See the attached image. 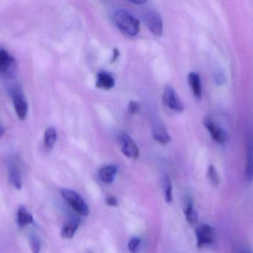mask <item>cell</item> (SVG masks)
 Segmentation results:
<instances>
[{"instance_id":"1","label":"cell","mask_w":253,"mask_h":253,"mask_svg":"<svg viewBox=\"0 0 253 253\" xmlns=\"http://www.w3.org/2000/svg\"><path fill=\"white\" fill-rule=\"evenodd\" d=\"M116 26L129 37H135L140 31V22L133 15L124 9L117 10L113 16Z\"/></svg>"},{"instance_id":"2","label":"cell","mask_w":253,"mask_h":253,"mask_svg":"<svg viewBox=\"0 0 253 253\" xmlns=\"http://www.w3.org/2000/svg\"><path fill=\"white\" fill-rule=\"evenodd\" d=\"M8 92L16 115L21 120H25L28 115V104L22 87L19 84L13 83L9 86Z\"/></svg>"},{"instance_id":"3","label":"cell","mask_w":253,"mask_h":253,"mask_svg":"<svg viewBox=\"0 0 253 253\" xmlns=\"http://www.w3.org/2000/svg\"><path fill=\"white\" fill-rule=\"evenodd\" d=\"M61 195L65 202L82 216L86 217L90 213V209L84 199L77 192L69 189H62Z\"/></svg>"},{"instance_id":"4","label":"cell","mask_w":253,"mask_h":253,"mask_svg":"<svg viewBox=\"0 0 253 253\" xmlns=\"http://www.w3.org/2000/svg\"><path fill=\"white\" fill-rule=\"evenodd\" d=\"M245 178L248 182L253 181V124L249 125L245 137Z\"/></svg>"},{"instance_id":"5","label":"cell","mask_w":253,"mask_h":253,"mask_svg":"<svg viewBox=\"0 0 253 253\" xmlns=\"http://www.w3.org/2000/svg\"><path fill=\"white\" fill-rule=\"evenodd\" d=\"M16 71L15 58L5 49L0 48V78L10 80L14 77Z\"/></svg>"},{"instance_id":"6","label":"cell","mask_w":253,"mask_h":253,"mask_svg":"<svg viewBox=\"0 0 253 253\" xmlns=\"http://www.w3.org/2000/svg\"><path fill=\"white\" fill-rule=\"evenodd\" d=\"M197 246L199 248L212 246L216 241L215 229L208 224H201L196 230Z\"/></svg>"},{"instance_id":"7","label":"cell","mask_w":253,"mask_h":253,"mask_svg":"<svg viewBox=\"0 0 253 253\" xmlns=\"http://www.w3.org/2000/svg\"><path fill=\"white\" fill-rule=\"evenodd\" d=\"M204 125L208 129L211 138L217 144L223 145L227 142L228 135H227V132L224 130L222 126H220L217 122H215L212 117H210V116L205 117L204 119Z\"/></svg>"},{"instance_id":"8","label":"cell","mask_w":253,"mask_h":253,"mask_svg":"<svg viewBox=\"0 0 253 253\" xmlns=\"http://www.w3.org/2000/svg\"><path fill=\"white\" fill-rule=\"evenodd\" d=\"M7 171L10 184L15 188L20 190L22 187V172L19 160L16 156H10L7 160Z\"/></svg>"},{"instance_id":"9","label":"cell","mask_w":253,"mask_h":253,"mask_svg":"<svg viewBox=\"0 0 253 253\" xmlns=\"http://www.w3.org/2000/svg\"><path fill=\"white\" fill-rule=\"evenodd\" d=\"M164 103L171 110L181 112L184 110V104L178 93L170 86H167L163 92Z\"/></svg>"},{"instance_id":"10","label":"cell","mask_w":253,"mask_h":253,"mask_svg":"<svg viewBox=\"0 0 253 253\" xmlns=\"http://www.w3.org/2000/svg\"><path fill=\"white\" fill-rule=\"evenodd\" d=\"M119 144L122 152L129 158L137 159L139 156V150L133 140L126 133H120L118 136Z\"/></svg>"},{"instance_id":"11","label":"cell","mask_w":253,"mask_h":253,"mask_svg":"<svg viewBox=\"0 0 253 253\" xmlns=\"http://www.w3.org/2000/svg\"><path fill=\"white\" fill-rule=\"evenodd\" d=\"M146 25L152 34L156 37H161L163 34V19L158 12L149 10L144 16Z\"/></svg>"},{"instance_id":"12","label":"cell","mask_w":253,"mask_h":253,"mask_svg":"<svg viewBox=\"0 0 253 253\" xmlns=\"http://www.w3.org/2000/svg\"><path fill=\"white\" fill-rule=\"evenodd\" d=\"M153 138L162 145L169 144L171 140L170 135L165 125L160 121H156L153 123L152 126Z\"/></svg>"},{"instance_id":"13","label":"cell","mask_w":253,"mask_h":253,"mask_svg":"<svg viewBox=\"0 0 253 253\" xmlns=\"http://www.w3.org/2000/svg\"><path fill=\"white\" fill-rule=\"evenodd\" d=\"M117 172H118V168L117 166L108 165V166H104L102 169H99L98 175H99V179L102 182L111 184L114 182Z\"/></svg>"},{"instance_id":"14","label":"cell","mask_w":253,"mask_h":253,"mask_svg":"<svg viewBox=\"0 0 253 253\" xmlns=\"http://www.w3.org/2000/svg\"><path fill=\"white\" fill-rule=\"evenodd\" d=\"M188 83L193 95L197 100L202 99V86L200 76L196 72H191L188 75Z\"/></svg>"},{"instance_id":"15","label":"cell","mask_w":253,"mask_h":253,"mask_svg":"<svg viewBox=\"0 0 253 253\" xmlns=\"http://www.w3.org/2000/svg\"><path fill=\"white\" fill-rule=\"evenodd\" d=\"M115 85V80L110 73L106 71H100L98 73L96 86L99 89H111Z\"/></svg>"},{"instance_id":"16","label":"cell","mask_w":253,"mask_h":253,"mask_svg":"<svg viewBox=\"0 0 253 253\" xmlns=\"http://www.w3.org/2000/svg\"><path fill=\"white\" fill-rule=\"evenodd\" d=\"M79 226H80V221L78 219L73 218L69 220L62 227L61 236L65 239H73L75 236L76 232L78 230Z\"/></svg>"},{"instance_id":"17","label":"cell","mask_w":253,"mask_h":253,"mask_svg":"<svg viewBox=\"0 0 253 253\" xmlns=\"http://www.w3.org/2000/svg\"><path fill=\"white\" fill-rule=\"evenodd\" d=\"M17 224L20 228H23L25 226L34 223L33 215L29 213L25 206H22L18 209Z\"/></svg>"},{"instance_id":"18","label":"cell","mask_w":253,"mask_h":253,"mask_svg":"<svg viewBox=\"0 0 253 253\" xmlns=\"http://www.w3.org/2000/svg\"><path fill=\"white\" fill-rule=\"evenodd\" d=\"M57 140V132L54 127H49L46 129L44 135V143L46 149L50 150L53 148Z\"/></svg>"},{"instance_id":"19","label":"cell","mask_w":253,"mask_h":253,"mask_svg":"<svg viewBox=\"0 0 253 253\" xmlns=\"http://www.w3.org/2000/svg\"><path fill=\"white\" fill-rule=\"evenodd\" d=\"M184 215H185L186 219L189 224H195L198 222L199 215H198L197 211L195 209L192 202H190L187 203L185 210H184Z\"/></svg>"},{"instance_id":"20","label":"cell","mask_w":253,"mask_h":253,"mask_svg":"<svg viewBox=\"0 0 253 253\" xmlns=\"http://www.w3.org/2000/svg\"><path fill=\"white\" fill-rule=\"evenodd\" d=\"M208 178L210 182L214 186L219 184V175L213 165H210L208 169Z\"/></svg>"},{"instance_id":"21","label":"cell","mask_w":253,"mask_h":253,"mask_svg":"<svg viewBox=\"0 0 253 253\" xmlns=\"http://www.w3.org/2000/svg\"><path fill=\"white\" fill-rule=\"evenodd\" d=\"M165 202L170 203L172 201V185L170 179L168 177L165 178Z\"/></svg>"},{"instance_id":"22","label":"cell","mask_w":253,"mask_h":253,"mask_svg":"<svg viewBox=\"0 0 253 253\" xmlns=\"http://www.w3.org/2000/svg\"><path fill=\"white\" fill-rule=\"evenodd\" d=\"M141 241L138 238H132L128 243V251L131 253H137L141 247Z\"/></svg>"},{"instance_id":"23","label":"cell","mask_w":253,"mask_h":253,"mask_svg":"<svg viewBox=\"0 0 253 253\" xmlns=\"http://www.w3.org/2000/svg\"><path fill=\"white\" fill-rule=\"evenodd\" d=\"M30 242H31L32 253H40L41 242L39 238L36 235L31 234L30 236Z\"/></svg>"},{"instance_id":"24","label":"cell","mask_w":253,"mask_h":253,"mask_svg":"<svg viewBox=\"0 0 253 253\" xmlns=\"http://www.w3.org/2000/svg\"><path fill=\"white\" fill-rule=\"evenodd\" d=\"M141 109V105L135 101H131L128 105V111L130 114H135Z\"/></svg>"},{"instance_id":"25","label":"cell","mask_w":253,"mask_h":253,"mask_svg":"<svg viewBox=\"0 0 253 253\" xmlns=\"http://www.w3.org/2000/svg\"><path fill=\"white\" fill-rule=\"evenodd\" d=\"M105 202H106L107 205L109 206H117L119 204L118 200H117V198L114 197L113 196H108V197L106 198V200H105Z\"/></svg>"},{"instance_id":"26","label":"cell","mask_w":253,"mask_h":253,"mask_svg":"<svg viewBox=\"0 0 253 253\" xmlns=\"http://www.w3.org/2000/svg\"><path fill=\"white\" fill-rule=\"evenodd\" d=\"M235 253H253L252 250L248 247L241 246L236 249Z\"/></svg>"},{"instance_id":"27","label":"cell","mask_w":253,"mask_h":253,"mask_svg":"<svg viewBox=\"0 0 253 253\" xmlns=\"http://www.w3.org/2000/svg\"><path fill=\"white\" fill-rule=\"evenodd\" d=\"M120 56V51L117 49H115L114 50V53H113L112 62H115Z\"/></svg>"},{"instance_id":"28","label":"cell","mask_w":253,"mask_h":253,"mask_svg":"<svg viewBox=\"0 0 253 253\" xmlns=\"http://www.w3.org/2000/svg\"><path fill=\"white\" fill-rule=\"evenodd\" d=\"M129 2L132 3V4H144L147 3V1L146 0H132V1H129Z\"/></svg>"},{"instance_id":"29","label":"cell","mask_w":253,"mask_h":253,"mask_svg":"<svg viewBox=\"0 0 253 253\" xmlns=\"http://www.w3.org/2000/svg\"><path fill=\"white\" fill-rule=\"evenodd\" d=\"M4 127H3L2 125L0 123V138H1V137L3 136V135H4Z\"/></svg>"}]
</instances>
